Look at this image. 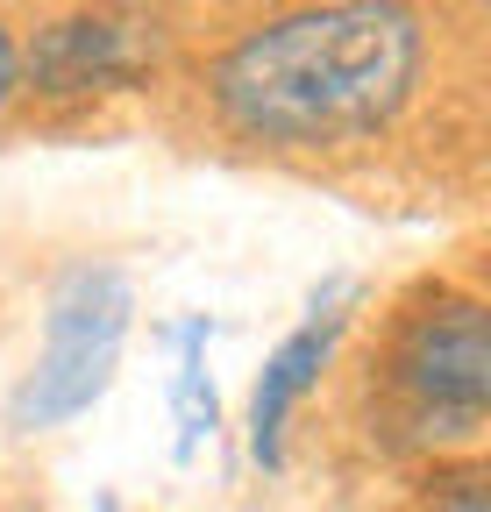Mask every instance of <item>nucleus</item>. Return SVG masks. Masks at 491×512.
I'll list each match as a JSON object with an SVG mask.
<instances>
[{
	"instance_id": "1",
	"label": "nucleus",
	"mask_w": 491,
	"mask_h": 512,
	"mask_svg": "<svg viewBox=\"0 0 491 512\" xmlns=\"http://www.w3.org/2000/svg\"><path fill=\"white\" fill-rule=\"evenodd\" d=\"M427 72L413 0H314L242 29L207 64V107L257 150H342L399 121Z\"/></svg>"
},
{
	"instance_id": "2",
	"label": "nucleus",
	"mask_w": 491,
	"mask_h": 512,
	"mask_svg": "<svg viewBox=\"0 0 491 512\" xmlns=\"http://www.w3.org/2000/svg\"><path fill=\"white\" fill-rule=\"evenodd\" d=\"M378 370H385L399 441H413V448L477 441V427L491 413V320H484V299L449 292V285L420 292L399 313Z\"/></svg>"
},
{
	"instance_id": "3",
	"label": "nucleus",
	"mask_w": 491,
	"mask_h": 512,
	"mask_svg": "<svg viewBox=\"0 0 491 512\" xmlns=\"http://www.w3.org/2000/svg\"><path fill=\"white\" fill-rule=\"evenodd\" d=\"M136 320V292L114 264H72L43 299V349L36 370L8 392V427L15 434H50L79 420L86 406L107 399L121 342Z\"/></svg>"
},
{
	"instance_id": "4",
	"label": "nucleus",
	"mask_w": 491,
	"mask_h": 512,
	"mask_svg": "<svg viewBox=\"0 0 491 512\" xmlns=\"http://www.w3.org/2000/svg\"><path fill=\"white\" fill-rule=\"evenodd\" d=\"M164 22L129 0H93L43 22L22 43V86L36 100H93V93H129L143 79H157L164 64Z\"/></svg>"
},
{
	"instance_id": "5",
	"label": "nucleus",
	"mask_w": 491,
	"mask_h": 512,
	"mask_svg": "<svg viewBox=\"0 0 491 512\" xmlns=\"http://www.w3.org/2000/svg\"><path fill=\"white\" fill-rule=\"evenodd\" d=\"M349 313H356V285H349V278H328L314 299H306V320L264 356L257 392H250V456H257L264 470L285 463V420H292V406L321 384V370L335 363V342L349 335Z\"/></svg>"
},
{
	"instance_id": "6",
	"label": "nucleus",
	"mask_w": 491,
	"mask_h": 512,
	"mask_svg": "<svg viewBox=\"0 0 491 512\" xmlns=\"http://www.w3.org/2000/svg\"><path fill=\"white\" fill-rule=\"evenodd\" d=\"M164 342L178 349V370H171V427H178V463H193L200 448L221 434V392L207 377V342H214V313H186L171 320Z\"/></svg>"
},
{
	"instance_id": "7",
	"label": "nucleus",
	"mask_w": 491,
	"mask_h": 512,
	"mask_svg": "<svg viewBox=\"0 0 491 512\" xmlns=\"http://www.w3.org/2000/svg\"><path fill=\"white\" fill-rule=\"evenodd\" d=\"M435 512H491V498H484V470H477V463L435 470Z\"/></svg>"
},
{
	"instance_id": "8",
	"label": "nucleus",
	"mask_w": 491,
	"mask_h": 512,
	"mask_svg": "<svg viewBox=\"0 0 491 512\" xmlns=\"http://www.w3.org/2000/svg\"><path fill=\"white\" fill-rule=\"evenodd\" d=\"M15 93H22V43L0 29V107H8Z\"/></svg>"
},
{
	"instance_id": "9",
	"label": "nucleus",
	"mask_w": 491,
	"mask_h": 512,
	"mask_svg": "<svg viewBox=\"0 0 491 512\" xmlns=\"http://www.w3.org/2000/svg\"><path fill=\"white\" fill-rule=\"evenodd\" d=\"M93 512H129V505H121V498H93Z\"/></svg>"
}]
</instances>
